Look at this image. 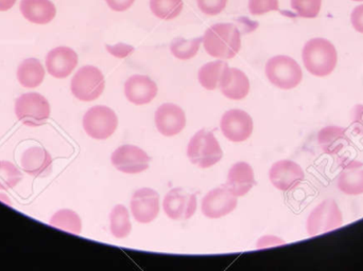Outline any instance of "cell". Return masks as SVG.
Returning a JSON list of instances; mask_svg holds the SVG:
<instances>
[{
    "instance_id": "3957f363",
    "label": "cell",
    "mask_w": 363,
    "mask_h": 271,
    "mask_svg": "<svg viewBox=\"0 0 363 271\" xmlns=\"http://www.w3.org/2000/svg\"><path fill=\"white\" fill-rule=\"evenodd\" d=\"M187 156L194 166L207 168L222 159L223 151L211 132L201 129L188 143Z\"/></svg>"
},
{
    "instance_id": "8992f818",
    "label": "cell",
    "mask_w": 363,
    "mask_h": 271,
    "mask_svg": "<svg viewBox=\"0 0 363 271\" xmlns=\"http://www.w3.org/2000/svg\"><path fill=\"white\" fill-rule=\"evenodd\" d=\"M104 87L106 80L104 74L95 66L80 68L70 83L72 95L83 102L97 100L104 93Z\"/></svg>"
},
{
    "instance_id": "5b68a950",
    "label": "cell",
    "mask_w": 363,
    "mask_h": 271,
    "mask_svg": "<svg viewBox=\"0 0 363 271\" xmlns=\"http://www.w3.org/2000/svg\"><path fill=\"white\" fill-rule=\"evenodd\" d=\"M15 115L26 127H42L50 117V105L40 93H25L15 102Z\"/></svg>"
},
{
    "instance_id": "2e32d148",
    "label": "cell",
    "mask_w": 363,
    "mask_h": 271,
    "mask_svg": "<svg viewBox=\"0 0 363 271\" xmlns=\"http://www.w3.org/2000/svg\"><path fill=\"white\" fill-rule=\"evenodd\" d=\"M78 65V54L69 47H57L46 57L47 71L55 79H65Z\"/></svg>"
},
{
    "instance_id": "4dcf8cb0",
    "label": "cell",
    "mask_w": 363,
    "mask_h": 271,
    "mask_svg": "<svg viewBox=\"0 0 363 271\" xmlns=\"http://www.w3.org/2000/svg\"><path fill=\"white\" fill-rule=\"evenodd\" d=\"M321 6L322 0H291V8L303 18H315Z\"/></svg>"
},
{
    "instance_id": "ac0fdd59",
    "label": "cell",
    "mask_w": 363,
    "mask_h": 271,
    "mask_svg": "<svg viewBox=\"0 0 363 271\" xmlns=\"http://www.w3.org/2000/svg\"><path fill=\"white\" fill-rule=\"evenodd\" d=\"M342 171L339 175L338 189L347 195L356 196L363 194V163L360 161L341 159Z\"/></svg>"
},
{
    "instance_id": "603a6c76",
    "label": "cell",
    "mask_w": 363,
    "mask_h": 271,
    "mask_svg": "<svg viewBox=\"0 0 363 271\" xmlns=\"http://www.w3.org/2000/svg\"><path fill=\"white\" fill-rule=\"evenodd\" d=\"M318 143L324 153L337 155L351 143L347 131L343 127H326L318 134Z\"/></svg>"
},
{
    "instance_id": "7402d4cb",
    "label": "cell",
    "mask_w": 363,
    "mask_h": 271,
    "mask_svg": "<svg viewBox=\"0 0 363 271\" xmlns=\"http://www.w3.org/2000/svg\"><path fill=\"white\" fill-rule=\"evenodd\" d=\"M19 8L23 16L35 25H47L57 15V8L50 0H21Z\"/></svg>"
},
{
    "instance_id": "44dd1931",
    "label": "cell",
    "mask_w": 363,
    "mask_h": 271,
    "mask_svg": "<svg viewBox=\"0 0 363 271\" xmlns=\"http://www.w3.org/2000/svg\"><path fill=\"white\" fill-rule=\"evenodd\" d=\"M219 88L228 99L242 100L249 95L250 81L241 70L226 67L220 81Z\"/></svg>"
},
{
    "instance_id": "e0dca14e",
    "label": "cell",
    "mask_w": 363,
    "mask_h": 271,
    "mask_svg": "<svg viewBox=\"0 0 363 271\" xmlns=\"http://www.w3.org/2000/svg\"><path fill=\"white\" fill-rule=\"evenodd\" d=\"M157 85L149 76L135 74L125 83V95L135 105H146L157 96Z\"/></svg>"
},
{
    "instance_id": "f1b7e54d",
    "label": "cell",
    "mask_w": 363,
    "mask_h": 271,
    "mask_svg": "<svg viewBox=\"0 0 363 271\" xmlns=\"http://www.w3.org/2000/svg\"><path fill=\"white\" fill-rule=\"evenodd\" d=\"M202 42L203 38H196L190 40L177 38L170 45V51L177 59H182V61H188V59L196 57Z\"/></svg>"
},
{
    "instance_id": "7a4b0ae2",
    "label": "cell",
    "mask_w": 363,
    "mask_h": 271,
    "mask_svg": "<svg viewBox=\"0 0 363 271\" xmlns=\"http://www.w3.org/2000/svg\"><path fill=\"white\" fill-rule=\"evenodd\" d=\"M303 63L313 76L324 78L330 76L337 66L336 48L325 38H313L303 48Z\"/></svg>"
},
{
    "instance_id": "d590c367",
    "label": "cell",
    "mask_w": 363,
    "mask_h": 271,
    "mask_svg": "<svg viewBox=\"0 0 363 271\" xmlns=\"http://www.w3.org/2000/svg\"><path fill=\"white\" fill-rule=\"evenodd\" d=\"M354 29L363 34V4L356 6L351 15Z\"/></svg>"
},
{
    "instance_id": "d6a6232c",
    "label": "cell",
    "mask_w": 363,
    "mask_h": 271,
    "mask_svg": "<svg viewBox=\"0 0 363 271\" xmlns=\"http://www.w3.org/2000/svg\"><path fill=\"white\" fill-rule=\"evenodd\" d=\"M201 12L209 16L220 14L225 8L228 0H196Z\"/></svg>"
},
{
    "instance_id": "ba28073f",
    "label": "cell",
    "mask_w": 363,
    "mask_h": 271,
    "mask_svg": "<svg viewBox=\"0 0 363 271\" xmlns=\"http://www.w3.org/2000/svg\"><path fill=\"white\" fill-rule=\"evenodd\" d=\"M118 118L106 106H94L83 117V129L91 138L106 140L116 132Z\"/></svg>"
},
{
    "instance_id": "9a60e30c",
    "label": "cell",
    "mask_w": 363,
    "mask_h": 271,
    "mask_svg": "<svg viewBox=\"0 0 363 271\" xmlns=\"http://www.w3.org/2000/svg\"><path fill=\"white\" fill-rule=\"evenodd\" d=\"M155 125L157 131L165 137L179 135L186 125V116L180 106L165 103L155 113Z\"/></svg>"
},
{
    "instance_id": "f35d334b",
    "label": "cell",
    "mask_w": 363,
    "mask_h": 271,
    "mask_svg": "<svg viewBox=\"0 0 363 271\" xmlns=\"http://www.w3.org/2000/svg\"><path fill=\"white\" fill-rule=\"evenodd\" d=\"M353 1H363V0H353Z\"/></svg>"
},
{
    "instance_id": "484cf974",
    "label": "cell",
    "mask_w": 363,
    "mask_h": 271,
    "mask_svg": "<svg viewBox=\"0 0 363 271\" xmlns=\"http://www.w3.org/2000/svg\"><path fill=\"white\" fill-rule=\"evenodd\" d=\"M49 225L57 228V229L77 234V236H79L82 230V221H81L80 217L69 209H63V210L55 213L49 221Z\"/></svg>"
},
{
    "instance_id": "5bb4252c",
    "label": "cell",
    "mask_w": 363,
    "mask_h": 271,
    "mask_svg": "<svg viewBox=\"0 0 363 271\" xmlns=\"http://www.w3.org/2000/svg\"><path fill=\"white\" fill-rule=\"evenodd\" d=\"M131 211L134 219L140 224H149L160 213V195L155 190L143 188L132 196Z\"/></svg>"
},
{
    "instance_id": "9c48e42d",
    "label": "cell",
    "mask_w": 363,
    "mask_h": 271,
    "mask_svg": "<svg viewBox=\"0 0 363 271\" xmlns=\"http://www.w3.org/2000/svg\"><path fill=\"white\" fill-rule=\"evenodd\" d=\"M150 157L146 151L135 145L125 144L118 147L111 156L113 166L125 174H140L149 168Z\"/></svg>"
},
{
    "instance_id": "4fadbf2b",
    "label": "cell",
    "mask_w": 363,
    "mask_h": 271,
    "mask_svg": "<svg viewBox=\"0 0 363 271\" xmlns=\"http://www.w3.org/2000/svg\"><path fill=\"white\" fill-rule=\"evenodd\" d=\"M237 197L226 188H217L209 191L202 200V213L208 219L226 217L236 209Z\"/></svg>"
},
{
    "instance_id": "836d02e7",
    "label": "cell",
    "mask_w": 363,
    "mask_h": 271,
    "mask_svg": "<svg viewBox=\"0 0 363 271\" xmlns=\"http://www.w3.org/2000/svg\"><path fill=\"white\" fill-rule=\"evenodd\" d=\"M351 120L354 132L363 137V105L362 104H358L352 110Z\"/></svg>"
},
{
    "instance_id": "83f0119b",
    "label": "cell",
    "mask_w": 363,
    "mask_h": 271,
    "mask_svg": "<svg viewBox=\"0 0 363 271\" xmlns=\"http://www.w3.org/2000/svg\"><path fill=\"white\" fill-rule=\"evenodd\" d=\"M183 0H150V8L157 18L172 21L183 10Z\"/></svg>"
},
{
    "instance_id": "d4e9b609",
    "label": "cell",
    "mask_w": 363,
    "mask_h": 271,
    "mask_svg": "<svg viewBox=\"0 0 363 271\" xmlns=\"http://www.w3.org/2000/svg\"><path fill=\"white\" fill-rule=\"evenodd\" d=\"M228 67V63L223 61L211 62L205 64L199 70L198 79L201 86L207 91H215L219 88V83L223 76L224 70Z\"/></svg>"
},
{
    "instance_id": "30bf717a",
    "label": "cell",
    "mask_w": 363,
    "mask_h": 271,
    "mask_svg": "<svg viewBox=\"0 0 363 271\" xmlns=\"http://www.w3.org/2000/svg\"><path fill=\"white\" fill-rule=\"evenodd\" d=\"M164 211L174 221H186L196 211V195L188 193L182 188L170 190L164 198Z\"/></svg>"
},
{
    "instance_id": "8fae6325",
    "label": "cell",
    "mask_w": 363,
    "mask_h": 271,
    "mask_svg": "<svg viewBox=\"0 0 363 271\" xmlns=\"http://www.w3.org/2000/svg\"><path fill=\"white\" fill-rule=\"evenodd\" d=\"M220 129L228 140L232 142H243L253 133V120L243 110H228L222 116Z\"/></svg>"
},
{
    "instance_id": "52a82bcc",
    "label": "cell",
    "mask_w": 363,
    "mask_h": 271,
    "mask_svg": "<svg viewBox=\"0 0 363 271\" xmlns=\"http://www.w3.org/2000/svg\"><path fill=\"white\" fill-rule=\"evenodd\" d=\"M343 225V217L335 200H326L318 204L307 219L309 236H317Z\"/></svg>"
},
{
    "instance_id": "8d00e7d4",
    "label": "cell",
    "mask_w": 363,
    "mask_h": 271,
    "mask_svg": "<svg viewBox=\"0 0 363 271\" xmlns=\"http://www.w3.org/2000/svg\"><path fill=\"white\" fill-rule=\"evenodd\" d=\"M106 1L115 12H123L131 8L135 0H106Z\"/></svg>"
},
{
    "instance_id": "277c9868",
    "label": "cell",
    "mask_w": 363,
    "mask_h": 271,
    "mask_svg": "<svg viewBox=\"0 0 363 271\" xmlns=\"http://www.w3.org/2000/svg\"><path fill=\"white\" fill-rule=\"evenodd\" d=\"M266 76L277 88L289 91L302 82L303 72L296 59L287 55H277L267 63Z\"/></svg>"
},
{
    "instance_id": "f546056e",
    "label": "cell",
    "mask_w": 363,
    "mask_h": 271,
    "mask_svg": "<svg viewBox=\"0 0 363 271\" xmlns=\"http://www.w3.org/2000/svg\"><path fill=\"white\" fill-rule=\"evenodd\" d=\"M23 179L21 171L9 161H0V190L8 191L16 187Z\"/></svg>"
},
{
    "instance_id": "7c38bea8",
    "label": "cell",
    "mask_w": 363,
    "mask_h": 271,
    "mask_svg": "<svg viewBox=\"0 0 363 271\" xmlns=\"http://www.w3.org/2000/svg\"><path fill=\"white\" fill-rule=\"evenodd\" d=\"M269 178L277 190L288 192L296 189L303 183L305 174L296 162L281 160L271 166Z\"/></svg>"
},
{
    "instance_id": "e575fe53",
    "label": "cell",
    "mask_w": 363,
    "mask_h": 271,
    "mask_svg": "<svg viewBox=\"0 0 363 271\" xmlns=\"http://www.w3.org/2000/svg\"><path fill=\"white\" fill-rule=\"evenodd\" d=\"M106 47L110 54L114 55L117 59H125V57L132 54L134 51V47L127 44H117L113 45V46L106 45Z\"/></svg>"
},
{
    "instance_id": "74e56055",
    "label": "cell",
    "mask_w": 363,
    "mask_h": 271,
    "mask_svg": "<svg viewBox=\"0 0 363 271\" xmlns=\"http://www.w3.org/2000/svg\"><path fill=\"white\" fill-rule=\"evenodd\" d=\"M16 0H0V12H6L13 8Z\"/></svg>"
},
{
    "instance_id": "1f68e13d",
    "label": "cell",
    "mask_w": 363,
    "mask_h": 271,
    "mask_svg": "<svg viewBox=\"0 0 363 271\" xmlns=\"http://www.w3.org/2000/svg\"><path fill=\"white\" fill-rule=\"evenodd\" d=\"M279 8V0H249V11L252 15L266 14Z\"/></svg>"
},
{
    "instance_id": "ffe728a7",
    "label": "cell",
    "mask_w": 363,
    "mask_h": 271,
    "mask_svg": "<svg viewBox=\"0 0 363 271\" xmlns=\"http://www.w3.org/2000/svg\"><path fill=\"white\" fill-rule=\"evenodd\" d=\"M252 166L247 162H237L230 168L225 188L236 197H242L255 185Z\"/></svg>"
},
{
    "instance_id": "d6986e66",
    "label": "cell",
    "mask_w": 363,
    "mask_h": 271,
    "mask_svg": "<svg viewBox=\"0 0 363 271\" xmlns=\"http://www.w3.org/2000/svg\"><path fill=\"white\" fill-rule=\"evenodd\" d=\"M21 164L25 173L34 177H46L52 172V157L47 149L40 146L23 151Z\"/></svg>"
},
{
    "instance_id": "4316f807",
    "label": "cell",
    "mask_w": 363,
    "mask_h": 271,
    "mask_svg": "<svg viewBox=\"0 0 363 271\" xmlns=\"http://www.w3.org/2000/svg\"><path fill=\"white\" fill-rule=\"evenodd\" d=\"M111 232L116 238H125L132 231L131 221L128 209L123 204H117L110 214Z\"/></svg>"
},
{
    "instance_id": "cb8c5ba5",
    "label": "cell",
    "mask_w": 363,
    "mask_h": 271,
    "mask_svg": "<svg viewBox=\"0 0 363 271\" xmlns=\"http://www.w3.org/2000/svg\"><path fill=\"white\" fill-rule=\"evenodd\" d=\"M45 79V69L38 59H27L17 68V80L25 88H36Z\"/></svg>"
},
{
    "instance_id": "6da1fadb",
    "label": "cell",
    "mask_w": 363,
    "mask_h": 271,
    "mask_svg": "<svg viewBox=\"0 0 363 271\" xmlns=\"http://www.w3.org/2000/svg\"><path fill=\"white\" fill-rule=\"evenodd\" d=\"M202 42L211 57L230 59L240 51V31L233 23H216L205 32Z\"/></svg>"
}]
</instances>
